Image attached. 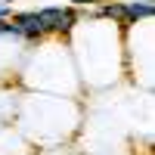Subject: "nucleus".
I'll list each match as a JSON object with an SVG mask.
<instances>
[{
	"label": "nucleus",
	"mask_w": 155,
	"mask_h": 155,
	"mask_svg": "<svg viewBox=\"0 0 155 155\" xmlns=\"http://www.w3.org/2000/svg\"><path fill=\"white\" fill-rule=\"evenodd\" d=\"M37 22H41V31L65 34L78 22V12L74 9H62V6H47V9H37Z\"/></svg>",
	"instance_id": "1"
},
{
	"label": "nucleus",
	"mask_w": 155,
	"mask_h": 155,
	"mask_svg": "<svg viewBox=\"0 0 155 155\" xmlns=\"http://www.w3.org/2000/svg\"><path fill=\"white\" fill-rule=\"evenodd\" d=\"M12 25L22 31V37H28V41H37L44 31H41V22H37V12H19V16H12Z\"/></svg>",
	"instance_id": "2"
},
{
	"label": "nucleus",
	"mask_w": 155,
	"mask_h": 155,
	"mask_svg": "<svg viewBox=\"0 0 155 155\" xmlns=\"http://www.w3.org/2000/svg\"><path fill=\"white\" fill-rule=\"evenodd\" d=\"M155 16V6L149 0H130V3H124V25H134L140 19H152Z\"/></svg>",
	"instance_id": "3"
},
{
	"label": "nucleus",
	"mask_w": 155,
	"mask_h": 155,
	"mask_svg": "<svg viewBox=\"0 0 155 155\" xmlns=\"http://www.w3.org/2000/svg\"><path fill=\"white\" fill-rule=\"evenodd\" d=\"M96 16H99V19H118V22L124 25V3H102V6L96 9Z\"/></svg>",
	"instance_id": "4"
},
{
	"label": "nucleus",
	"mask_w": 155,
	"mask_h": 155,
	"mask_svg": "<svg viewBox=\"0 0 155 155\" xmlns=\"http://www.w3.org/2000/svg\"><path fill=\"white\" fill-rule=\"evenodd\" d=\"M74 6H90V3H102V0H71Z\"/></svg>",
	"instance_id": "5"
},
{
	"label": "nucleus",
	"mask_w": 155,
	"mask_h": 155,
	"mask_svg": "<svg viewBox=\"0 0 155 155\" xmlns=\"http://www.w3.org/2000/svg\"><path fill=\"white\" fill-rule=\"evenodd\" d=\"M3 19H9V6H6V3H0V22H3Z\"/></svg>",
	"instance_id": "6"
},
{
	"label": "nucleus",
	"mask_w": 155,
	"mask_h": 155,
	"mask_svg": "<svg viewBox=\"0 0 155 155\" xmlns=\"http://www.w3.org/2000/svg\"><path fill=\"white\" fill-rule=\"evenodd\" d=\"M0 3H6V6H9V3H12V0H0Z\"/></svg>",
	"instance_id": "7"
},
{
	"label": "nucleus",
	"mask_w": 155,
	"mask_h": 155,
	"mask_svg": "<svg viewBox=\"0 0 155 155\" xmlns=\"http://www.w3.org/2000/svg\"><path fill=\"white\" fill-rule=\"evenodd\" d=\"M149 3H152V0H149Z\"/></svg>",
	"instance_id": "8"
}]
</instances>
